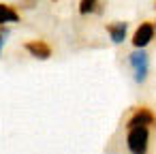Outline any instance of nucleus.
<instances>
[{
    "label": "nucleus",
    "mask_w": 156,
    "mask_h": 154,
    "mask_svg": "<svg viewBox=\"0 0 156 154\" xmlns=\"http://www.w3.org/2000/svg\"><path fill=\"white\" fill-rule=\"evenodd\" d=\"M147 128L137 126V128H128V137H126V145L130 150V154H145L147 152Z\"/></svg>",
    "instance_id": "1"
},
{
    "label": "nucleus",
    "mask_w": 156,
    "mask_h": 154,
    "mask_svg": "<svg viewBox=\"0 0 156 154\" xmlns=\"http://www.w3.org/2000/svg\"><path fill=\"white\" fill-rule=\"evenodd\" d=\"M130 64H133V69H135V81L143 84L145 77H147V54H145L143 49L133 52V54H130Z\"/></svg>",
    "instance_id": "2"
},
{
    "label": "nucleus",
    "mask_w": 156,
    "mask_h": 154,
    "mask_svg": "<svg viewBox=\"0 0 156 154\" xmlns=\"http://www.w3.org/2000/svg\"><path fill=\"white\" fill-rule=\"evenodd\" d=\"M154 32H156L154 24H152V22H143V24L135 30V34H133V45H135L137 49H143V47L154 39Z\"/></svg>",
    "instance_id": "3"
},
{
    "label": "nucleus",
    "mask_w": 156,
    "mask_h": 154,
    "mask_svg": "<svg viewBox=\"0 0 156 154\" xmlns=\"http://www.w3.org/2000/svg\"><path fill=\"white\" fill-rule=\"evenodd\" d=\"M154 120H156V118H154V113H152L147 107H141L139 111H135V113H133V118L128 120V124H126V126H128V128H137V126L147 128L150 124H154Z\"/></svg>",
    "instance_id": "4"
},
{
    "label": "nucleus",
    "mask_w": 156,
    "mask_h": 154,
    "mask_svg": "<svg viewBox=\"0 0 156 154\" xmlns=\"http://www.w3.org/2000/svg\"><path fill=\"white\" fill-rule=\"evenodd\" d=\"M26 52L30 54V56H34V58H41V60H45V58H49L51 56V47L45 43V41H28L26 43Z\"/></svg>",
    "instance_id": "5"
},
{
    "label": "nucleus",
    "mask_w": 156,
    "mask_h": 154,
    "mask_svg": "<svg viewBox=\"0 0 156 154\" xmlns=\"http://www.w3.org/2000/svg\"><path fill=\"white\" fill-rule=\"evenodd\" d=\"M126 28H128L126 22H115V24L107 26V32H109V37H111L113 43H122L126 39Z\"/></svg>",
    "instance_id": "6"
},
{
    "label": "nucleus",
    "mask_w": 156,
    "mask_h": 154,
    "mask_svg": "<svg viewBox=\"0 0 156 154\" xmlns=\"http://www.w3.org/2000/svg\"><path fill=\"white\" fill-rule=\"evenodd\" d=\"M15 22H20L17 11L11 9L9 5H2V2H0V26H2V24H15Z\"/></svg>",
    "instance_id": "7"
},
{
    "label": "nucleus",
    "mask_w": 156,
    "mask_h": 154,
    "mask_svg": "<svg viewBox=\"0 0 156 154\" xmlns=\"http://www.w3.org/2000/svg\"><path fill=\"white\" fill-rule=\"evenodd\" d=\"M96 5H98V0H81V2H79V13H81V15L92 13V11L96 9Z\"/></svg>",
    "instance_id": "8"
},
{
    "label": "nucleus",
    "mask_w": 156,
    "mask_h": 154,
    "mask_svg": "<svg viewBox=\"0 0 156 154\" xmlns=\"http://www.w3.org/2000/svg\"><path fill=\"white\" fill-rule=\"evenodd\" d=\"M7 30H0V49H2V45H5V41H7Z\"/></svg>",
    "instance_id": "9"
}]
</instances>
